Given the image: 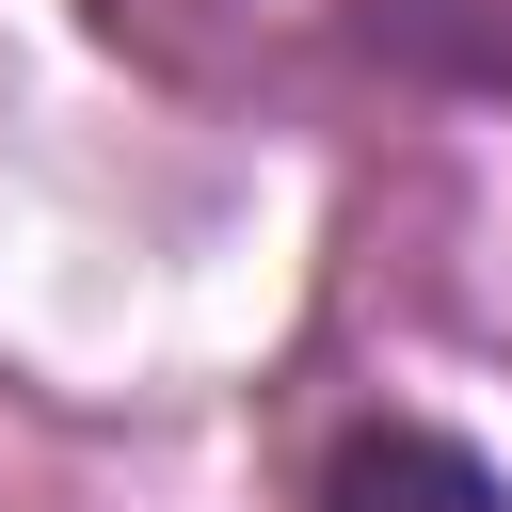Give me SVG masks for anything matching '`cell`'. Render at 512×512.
Segmentation results:
<instances>
[{
	"label": "cell",
	"mask_w": 512,
	"mask_h": 512,
	"mask_svg": "<svg viewBox=\"0 0 512 512\" xmlns=\"http://www.w3.org/2000/svg\"><path fill=\"white\" fill-rule=\"evenodd\" d=\"M304 512H512V464L448 416H352L320 448V496Z\"/></svg>",
	"instance_id": "6da1fadb"
},
{
	"label": "cell",
	"mask_w": 512,
	"mask_h": 512,
	"mask_svg": "<svg viewBox=\"0 0 512 512\" xmlns=\"http://www.w3.org/2000/svg\"><path fill=\"white\" fill-rule=\"evenodd\" d=\"M368 32L432 80H464V96H512V0H384Z\"/></svg>",
	"instance_id": "7a4b0ae2"
}]
</instances>
